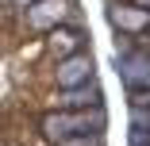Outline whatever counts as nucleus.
<instances>
[{"instance_id": "f257e3e1", "label": "nucleus", "mask_w": 150, "mask_h": 146, "mask_svg": "<svg viewBox=\"0 0 150 146\" xmlns=\"http://www.w3.org/2000/svg\"><path fill=\"white\" fill-rule=\"evenodd\" d=\"M115 69H119V77H123V85L131 92L150 89V54H139V50L115 54Z\"/></svg>"}, {"instance_id": "f03ea898", "label": "nucleus", "mask_w": 150, "mask_h": 146, "mask_svg": "<svg viewBox=\"0 0 150 146\" xmlns=\"http://www.w3.org/2000/svg\"><path fill=\"white\" fill-rule=\"evenodd\" d=\"M93 81V58L88 54H69V58H62L58 62V85L62 89H77V85H88Z\"/></svg>"}, {"instance_id": "7ed1b4c3", "label": "nucleus", "mask_w": 150, "mask_h": 146, "mask_svg": "<svg viewBox=\"0 0 150 146\" xmlns=\"http://www.w3.org/2000/svg\"><path fill=\"white\" fill-rule=\"evenodd\" d=\"M66 0H35V4H27V23L35 27V31H50L66 19Z\"/></svg>"}, {"instance_id": "20e7f679", "label": "nucleus", "mask_w": 150, "mask_h": 146, "mask_svg": "<svg viewBox=\"0 0 150 146\" xmlns=\"http://www.w3.org/2000/svg\"><path fill=\"white\" fill-rule=\"evenodd\" d=\"M108 19H112L115 27H123V31H131V35H135V31H146V27H150V12H146V8H139V4H135V8L115 4V8L108 12Z\"/></svg>"}, {"instance_id": "39448f33", "label": "nucleus", "mask_w": 150, "mask_h": 146, "mask_svg": "<svg viewBox=\"0 0 150 146\" xmlns=\"http://www.w3.org/2000/svg\"><path fill=\"white\" fill-rule=\"evenodd\" d=\"M42 135H46L50 142L69 138V135H73V115H66V111H50L46 119H42Z\"/></svg>"}, {"instance_id": "423d86ee", "label": "nucleus", "mask_w": 150, "mask_h": 146, "mask_svg": "<svg viewBox=\"0 0 150 146\" xmlns=\"http://www.w3.org/2000/svg\"><path fill=\"white\" fill-rule=\"evenodd\" d=\"M62 104L66 108H93V104H100V89H96L93 81H88V85H77V89H66Z\"/></svg>"}, {"instance_id": "0eeeda50", "label": "nucleus", "mask_w": 150, "mask_h": 146, "mask_svg": "<svg viewBox=\"0 0 150 146\" xmlns=\"http://www.w3.org/2000/svg\"><path fill=\"white\" fill-rule=\"evenodd\" d=\"M50 50L62 54V58H69V54L81 50V35L77 31H66V27H54V31H50Z\"/></svg>"}, {"instance_id": "6e6552de", "label": "nucleus", "mask_w": 150, "mask_h": 146, "mask_svg": "<svg viewBox=\"0 0 150 146\" xmlns=\"http://www.w3.org/2000/svg\"><path fill=\"white\" fill-rule=\"evenodd\" d=\"M58 146H104V138L100 135H69V138H62Z\"/></svg>"}, {"instance_id": "1a4fd4ad", "label": "nucleus", "mask_w": 150, "mask_h": 146, "mask_svg": "<svg viewBox=\"0 0 150 146\" xmlns=\"http://www.w3.org/2000/svg\"><path fill=\"white\" fill-rule=\"evenodd\" d=\"M131 146H150V127H135L131 123Z\"/></svg>"}, {"instance_id": "9d476101", "label": "nucleus", "mask_w": 150, "mask_h": 146, "mask_svg": "<svg viewBox=\"0 0 150 146\" xmlns=\"http://www.w3.org/2000/svg\"><path fill=\"white\" fill-rule=\"evenodd\" d=\"M131 123L135 127H150V111L146 108H131Z\"/></svg>"}, {"instance_id": "9b49d317", "label": "nucleus", "mask_w": 150, "mask_h": 146, "mask_svg": "<svg viewBox=\"0 0 150 146\" xmlns=\"http://www.w3.org/2000/svg\"><path fill=\"white\" fill-rule=\"evenodd\" d=\"M131 108H146V111H150V89H139L135 100H131Z\"/></svg>"}, {"instance_id": "f8f14e48", "label": "nucleus", "mask_w": 150, "mask_h": 146, "mask_svg": "<svg viewBox=\"0 0 150 146\" xmlns=\"http://www.w3.org/2000/svg\"><path fill=\"white\" fill-rule=\"evenodd\" d=\"M135 4H139V8H146V12H150V0H135Z\"/></svg>"}, {"instance_id": "ddd939ff", "label": "nucleus", "mask_w": 150, "mask_h": 146, "mask_svg": "<svg viewBox=\"0 0 150 146\" xmlns=\"http://www.w3.org/2000/svg\"><path fill=\"white\" fill-rule=\"evenodd\" d=\"M16 4H35V0H16Z\"/></svg>"}]
</instances>
